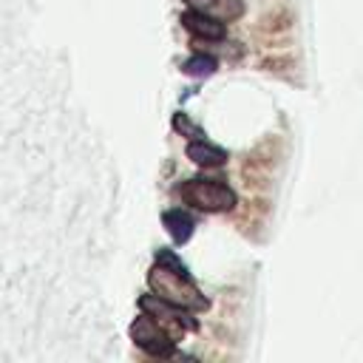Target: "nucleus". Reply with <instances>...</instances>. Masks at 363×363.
Returning <instances> with one entry per match:
<instances>
[{
  "label": "nucleus",
  "mask_w": 363,
  "mask_h": 363,
  "mask_svg": "<svg viewBox=\"0 0 363 363\" xmlns=\"http://www.w3.org/2000/svg\"><path fill=\"white\" fill-rule=\"evenodd\" d=\"M173 130H176L179 136H184V139H199V136H204L201 128H199L184 111H176V113H173Z\"/></svg>",
  "instance_id": "10"
},
{
  "label": "nucleus",
  "mask_w": 363,
  "mask_h": 363,
  "mask_svg": "<svg viewBox=\"0 0 363 363\" xmlns=\"http://www.w3.org/2000/svg\"><path fill=\"white\" fill-rule=\"evenodd\" d=\"M187 9H196V11H204L210 17H218L224 23L230 20H238L244 14V3L241 0H184Z\"/></svg>",
  "instance_id": "7"
},
{
  "label": "nucleus",
  "mask_w": 363,
  "mask_h": 363,
  "mask_svg": "<svg viewBox=\"0 0 363 363\" xmlns=\"http://www.w3.org/2000/svg\"><path fill=\"white\" fill-rule=\"evenodd\" d=\"M187 159L193 162V164H199V167H224L227 164V150L224 147H218V145H213V142H207L204 136H199V139H190L187 142Z\"/></svg>",
  "instance_id": "6"
},
{
  "label": "nucleus",
  "mask_w": 363,
  "mask_h": 363,
  "mask_svg": "<svg viewBox=\"0 0 363 363\" xmlns=\"http://www.w3.org/2000/svg\"><path fill=\"white\" fill-rule=\"evenodd\" d=\"M139 309L147 312L153 320H159V323L167 329V335H170L173 340H182L184 332H196V329H199V320L193 318L190 309L173 306V303H167L164 298H159V295H153V292L139 298Z\"/></svg>",
  "instance_id": "3"
},
{
  "label": "nucleus",
  "mask_w": 363,
  "mask_h": 363,
  "mask_svg": "<svg viewBox=\"0 0 363 363\" xmlns=\"http://www.w3.org/2000/svg\"><path fill=\"white\" fill-rule=\"evenodd\" d=\"M147 289L153 295L164 298L167 303L182 306V309H190V312L210 309L207 295L190 281V275L184 269H176V267H167V264H159V261L147 272Z\"/></svg>",
  "instance_id": "1"
},
{
  "label": "nucleus",
  "mask_w": 363,
  "mask_h": 363,
  "mask_svg": "<svg viewBox=\"0 0 363 363\" xmlns=\"http://www.w3.org/2000/svg\"><path fill=\"white\" fill-rule=\"evenodd\" d=\"M182 26H184L187 34H193L201 43H221L227 37V23L224 20L210 17L204 11H196V9H187L182 14Z\"/></svg>",
  "instance_id": "5"
},
{
  "label": "nucleus",
  "mask_w": 363,
  "mask_h": 363,
  "mask_svg": "<svg viewBox=\"0 0 363 363\" xmlns=\"http://www.w3.org/2000/svg\"><path fill=\"white\" fill-rule=\"evenodd\" d=\"M216 68H218V60H216L213 54H204V51H196L193 57H187V60L182 62V71H184L187 77H196V79L210 77Z\"/></svg>",
  "instance_id": "9"
},
{
  "label": "nucleus",
  "mask_w": 363,
  "mask_h": 363,
  "mask_svg": "<svg viewBox=\"0 0 363 363\" xmlns=\"http://www.w3.org/2000/svg\"><path fill=\"white\" fill-rule=\"evenodd\" d=\"M162 224H164V230L170 233V238H173L176 244H187L190 235H193V230H196L193 216H190L187 210H179V207L164 210V213H162Z\"/></svg>",
  "instance_id": "8"
},
{
  "label": "nucleus",
  "mask_w": 363,
  "mask_h": 363,
  "mask_svg": "<svg viewBox=\"0 0 363 363\" xmlns=\"http://www.w3.org/2000/svg\"><path fill=\"white\" fill-rule=\"evenodd\" d=\"M182 201L201 213H227L235 207L238 196L224 179L210 176H193L182 184Z\"/></svg>",
  "instance_id": "2"
},
{
  "label": "nucleus",
  "mask_w": 363,
  "mask_h": 363,
  "mask_svg": "<svg viewBox=\"0 0 363 363\" xmlns=\"http://www.w3.org/2000/svg\"><path fill=\"white\" fill-rule=\"evenodd\" d=\"M128 335H130V340H133L142 352H147L150 357H159V360L176 357V340H173V337L167 335V329H164L159 320H153L147 312H142L139 318L130 320Z\"/></svg>",
  "instance_id": "4"
}]
</instances>
